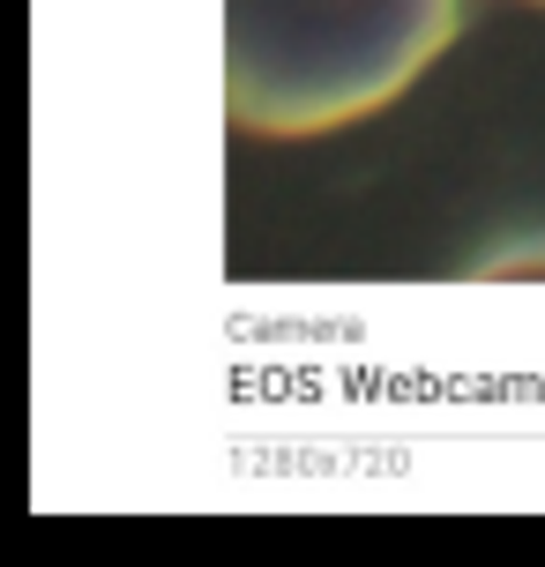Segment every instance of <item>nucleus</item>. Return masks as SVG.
I'll return each instance as SVG.
<instances>
[{
	"mask_svg": "<svg viewBox=\"0 0 545 567\" xmlns=\"http://www.w3.org/2000/svg\"><path fill=\"white\" fill-rule=\"evenodd\" d=\"M456 38V0H225V113L247 135H329L381 113Z\"/></svg>",
	"mask_w": 545,
	"mask_h": 567,
	"instance_id": "nucleus-1",
	"label": "nucleus"
}]
</instances>
